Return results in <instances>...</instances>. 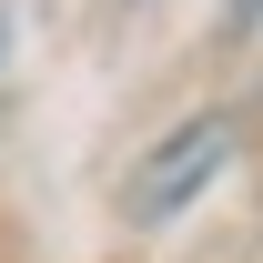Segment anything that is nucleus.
<instances>
[{
  "label": "nucleus",
  "instance_id": "f257e3e1",
  "mask_svg": "<svg viewBox=\"0 0 263 263\" xmlns=\"http://www.w3.org/2000/svg\"><path fill=\"white\" fill-rule=\"evenodd\" d=\"M233 162V111H193V122H172L122 182V213L132 223H172V213H193L213 193V172Z\"/></svg>",
  "mask_w": 263,
  "mask_h": 263
},
{
  "label": "nucleus",
  "instance_id": "f03ea898",
  "mask_svg": "<svg viewBox=\"0 0 263 263\" xmlns=\"http://www.w3.org/2000/svg\"><path fill=\"white\" fill-rule=\"evenodd\" d=\"M223 10H233V31H253V21H263V0H223Z\"/></svg>",
  "mask_w": 263,
  "mask_h": 263
},
{
  "label": "nucleus",
  "instance_id": "7ed1b4c3",
  "mask_svg": "<svg viewBox=\"0 0 263 263\" xmlns=\"http://www.w3.org/2000/svg\"><path fill=\"white\" fill-rule=\"evenodd\" d=\"M0 51H10V41H0Z\"/></svg>",
  "mask_w": 263,
  "mask_h": 263
}]
</instances>
